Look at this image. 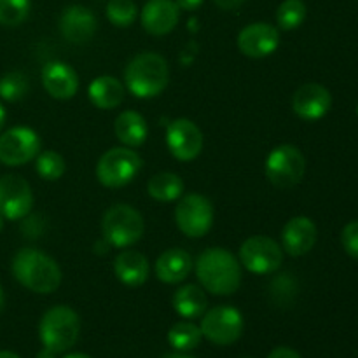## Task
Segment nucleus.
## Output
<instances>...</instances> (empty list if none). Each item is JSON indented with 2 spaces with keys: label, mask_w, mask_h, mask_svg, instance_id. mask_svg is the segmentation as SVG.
<instances>
[{
  "label": "nucleus",
  "mask_w": 358,
  "mask_h": 358,
  "mask_svg": "<svg viewBox=\"0 0 358 358\" xmlns=\"http://www.w3.org/2000/svg\"><path fill=\"white\" fill-rule=\"evenodd\" d=\"M196 275L201 285L215 296H231L240 289L241 268L231 252L213 247L196 261Z\"/></svg>",
  "instance_id": "1"
},
{
  "label": "nucleus",
  "mask_w": 358,
  "mask_h": 358,
  "mask_svg": "<svg viewBox=\"0 0 358 358\" xmlns=\"http://www.w3.org/2000/svg\"><path fill=\"white\" fill-rule=\"evenodd\" d=\"M13 275L35 294H52L62 283V269L52 257L37 248H21L13 259Z\"/></svg>",
  "instance_id": "2"
},
{
  "label": "nucleus",
  "mask_w": 358,
  "mask_h": 358,
  "mask_svg": "<svg viewBox=\"0 0 358 358\" xmlns=\"http://www.w3.org/2000/svg\"><path fill=\"white\" fill-rule=\"evenodd\" d=\"M170 79L166 59L157 52H142L124 70L126 87L136 98H154L164 91Z\"/></svg>",
  "instance_id": "3"
},
{
  "label": "nucleus",
  "mask_w": 358,
  "mask_h": 358,
  "mask_svg": "<svg viewBox=\"0 0 358 358\" xmlns=\"http://www.w3.org/2000/svg\"><path fill=\"white\" fill-rule=\"evenodd\" d=\"M80 334L79 315L69 306H55L45 311L38 325V336L44 348L63 353L72 348Z\"/></svg>",
  "instance_id": "4"
},
{
  "label": "nucleus",
  "mask_w": 358,
  "mask_h": 358,
  "mask_svg": "<svg viewBox=\"0 0 358 358\" xmlns=\"http://www.w3.org/2000/svg\"><path fill=\"white\" fill-rule=\"evenodd\" d=\"M105 238L115 248H128L143 236V217L129 205H115L107 210L101 222Z\"/></svg>",
  "instance_id": "5"
},
{
  "label": "nucleus",
  "mask_w": 358,
  "mask_h": 358,
  "mask_svg": "<svg viewBox=\"0 0 358 358\" xmlns=\"http://www.w3.org/2000/svg\"><path fill=\"white\" fill-rule=\"evenodd\" d=\"M142 170V157L131 149L115 147L107 150L96 164V177L101 185L110 189L128 185Z\"/></svg>",
  "instance_id": "6"
},
{
  "label": "nucleus",
  "mask_w": 358,
  "mask_h": 358,
  "mask_svg": "<svg viewBox=\"0 0 358 358\" xmlns=\"http://www.w3.org/2000/svg\"><path fill=\"white\" fill-rule=\"evenodd\" d=\"M306 173V159L296 145L275 147L266 159V177L275 187L289 189L299 184Z\"/></svg>",
  "instance_id": "7"
},
{
  "label": "nucleus",
  "mask_w": 358,
  "mask_h": 358,
  "mask_svg": "<svg viewBox=\"0 0 358 358\" xmlns=\"http://www.w3.org/2000/svg\"><path fill=\"white\" fill-rule=\"evenodd\" d=\"M199 329L213 345L229 346L243 334V317L233 306H217L203 315Z\"/></svg>",
  "instance_id": "8"
},
{
  "label": "nucleus",
  "mask_w": 358,
  "mask_h": 358,
  "mask_svg": "<svg viewBox=\"0 0 358 358\" xmlns=\"http://www.w3.org/2000/svg\"><path fill=\"white\" fill-rule=\"evenodd\" d=\"M177 226L185 236L203 238L213 224V206L210 199L201 194H187L178 201L175 208Z\"/></svg>",
  "instance_id": "9"
},
{
  "label": "nucleus",
  "mask_w": 358,
  "mask_h": 358,
  "mask_svg": "<svg viewBox=\"0 0 358 358\" xmlns=\"http://www.w3.org/2000/svg\"><path fill=\"white\" fill-rule=\"evenodd\" d=\"M41 138L37 133L24 126L7 129L0 135V163L6 166H21L38 156Z\"/></svg>",
  "instance_id": "10"
},
{
  "label": "nucleus",
  "mask_w": 358,
  "mask_h": 358,
  "mask_svg": "<svg viewBox=\"0 0 358 358\" xmlns=\"http://www.w3.org/2000/svg\"><path fill=\"white\" fill-rule=\"evenodd\" d=\"M240 261L250 273L269 275L282 266L283 254L280 245L271 238L252 236L241 245Z\"/></svg>",
  "instance_id": "11"
},
{
  "label": "nucleus",
  "mask_w": 358,
  "mask_h": 358,
  "mask_svg": "<svg viewBox=\"0 0 358 358\" xmlns=\"http://www.w3.org/2000/svg\"><path fill=\"white\" fill-rule=\"evenodd\" d=\"M34 206L31 187L20 175H3L0 178V215L6 220H21Z\"/></svg>",
  "instance_id": "12"
},
{
  "label": "nucleus",
  "mask_w": 358,
  "mask_h": 358,
  "mask_svg": "<svg viewBox=\"0 0 358 358\" xmlns=\"http://www.w3.org/2000/svg\"><path fill=\"white\" fill-rule=\"evenodd\" d=\"M166 145L178 161H192L203 150V133L189 119H175L166 129Z\"/></svg>",
  "instance_id": "13"
},
{
  "label": "nucleus",
  "mask_w": 358,
  "mask_h": 358,
  "mask_svg": "<svg viewBox=\"0 0 358 358\" xmlns=\"http://www.w3.org/2000/svg\"><path fill=\"white\" fill-rule=\"evenodd\" d=\"M280 34L269 23H252L238 35V48L248 58H264L278 49Z\"/></svg>",
  "instance_id": "14"
},
{
  "label": "nucleus",
  "mask_w": 358,
  "mask_h": 358,
  "mask_svg": "<svg viewBox=\"0 0 358 358\" xmlns=\"http://www.w3.org/2000/svg\"><path fill=\"white\" fill-rule=\"evenodd\" d=\"M331 91L317 83L301 86L294 93L292 108L303 121H318L331 110Z\"/></svg>",
  "instance_id": "15"
},
{
  "label": "nucleus",
  "mask_w": 358,
  "mask_h": 358,
  "mask_svg": "<svg viewBox=\"0 0 358 358\" xmlns=\"http://www.w3.org/2000/svg\"><path fill=\"white\" fill-rule=\"evenodd\" d=\"M59 31L72 44H84L96 31V17L87 7L70 6L59 17Z\"/></svg>",
  "instance_id": "16"
},
{
  "label": "nucleus",
  "mask_w": 358,
  "mask_h": 358,
  "mask_svg": "<svg viewBox=\"0 0 358 358\" xmlns=\"http://www.w3.org/2000/svg\"><path fill=\"white\" fill-rule=\"evenodd\" d=\"M317 236V226L313 220L308 217H294L282 231L283 248L292 257H301L315 247Z\"/></svg>",
  "instance_id": "17"
},
{
  "label": "nucleus",
  "mask_w": 358,
  "mask_h": 358,
  "mask_svg": "<svg viewBox=\"0 0 358 358\" xmlns=\"http://www.w3.org/2000/svg\"><path fill=\"white\" fill-rule=\"evenodd\" d=\"M42 84L56 100H70L79 90V77L66 63L51 62L42 70Z\"/></svg>",
  "instance_id": "18"
},
{
  "label": "nucleus",
  "mask_w": 358,
  "mask_h": 358,
  "mask_svg": "<svg viewBox=\"0 0 358 358\" xmlns=\"http://www.w3.org/2000/svg\"><path fill=\"white\" fill-rule=\"evenodd\" d=\"M178 17V6L173 0H150L145 3L142 10V24L145 31L150 35H166L177 27Z\"/></svg>",
  "instance_id": "19"
},
{
  "label": "nucleus",
  "mask_w": 358,
  "mask_h": 358,
  "mask_svg": "<svg viewBox=\"0 0 358 358\" xmlns=\"http://www.w3.org/2000/svg\"><path fill=\"white\" fill-rule=\"evenodd\" d=\"M115 276L126 287H140L149 278V261L136 250H124L115 257Z\"/></svg>",
  "instance_id": "20"
},
{
  "label": "nucleus",
  "mask_w": 358,
  "mask_h": 358,
  "mask_svg": "<svg viewBox=\"0 0 358 358\" xmlns=\"http://www.w3.org/2000/svg\"><path fill=\"white\" fill-rule=\"evenodd\" d=\"M192 269V259L182 248H170L156 261V275L164 283H180Z\"/></svg>",
  "instance_id": "21"
},
{
  "label": "nucleus",
  "mask_w": 358,
  "mask_h": 358,
  "mask_svg": "<svg viewBox=\"0 0 358 358\" xmlns=\"http://www.w3.org/2000/svg\"><path fill=\"white\" fill-rule=\"evenodd\" d=\"M87 94L94 107L101 110H110V108L119 107L124 100V86L115 77L100 76L90 84Z\"/></svg>",
  "instance_id": "22"
},
{
  "label": "nucleus",
  "mask_w": 358,
  "mask_h": 358,
  "mask_svg": "<svg viewBox=\"0 0 358 358\" xmlns=\"http://www.w3.org/2000/svg\"><path fill=\"white\" fill-rule=\"evenodd\" d=\"M115 135L126 147H140L149 136L147 121L135 110H124L115 119Z\"/></svg>",
  "instance_id": "23"
},
{
  "label": "nucleus",
  "mask_w": 358,
  "mask_h": 358,
  "mask_svg": "<svg viewBox=\"0 0 358 358\" xmlns=\"http://www.w3.org/2000/svg\"><path fill=\"white\" fill-rule=\"evenodd\" d=\"M173 308L180 317L192 320V318H199L206 313L208 297L201 287L191 283V285L182 287L175 292Z\"/></svg>",
  "instance_id": "24"
},
{
  "label": "nucleus",
  "mask_w": 358,
  "mask_h": 358,
  "mask_svg": "<svg viewBox=\"0 0 358 358\" xmlns=\"http://www.w3.org/2000/svg\"><path fill=\"white\" fill-rule=\"evenodd\" d=\"M147 191H149L150 198L157 199V201H175L184 192V182L178 175L164 171V173L154 175L147 184Z\"/></svg>",
  "instance_id": "25"
},
{
  "label": "nucleus",
  "mask_w": 358,
  "mask_h": 358,
  "mask_svg": "<svg viewBox=\"0 0 358 358\" xmlns=\"http://www.w3.org/2000/svg\"><path fill=\"white\" fill-rule=\"evenodd\" d=\"M201 329L191 322H178L168 332V341L177 352H191L201 343Z\"/></svg>",
  "instance_id": "26"
},
{
  "label": "nucleus",
  "mask_w": 358,
  "mask_h": 358,
  "mask_svg": "<svg viewBox=\"0 0 358 358\" xmlns=\"http://www.w3.org/2000/svg\"><path fill=\"white\" fill-rule=\"evenodd\" d=\"M306 20V3L303 0H283L276 10V23L282 30H296Z\"/></svg>",
  "instance_id": "27"
},
{
  "label": "nucleus",
  "mask_w": 358,
  "mask_h": 358,
  "mask_svg": "<svg viewBox=\"0 0 358 358\" xmlns=\"http://www.w3.org/2000/svg\"><path fill=\"white\" fill-rule=\"evenodd\" d=\"M65 159L55 150H44L37 156L35 170L44 180H58L65 173Z\"/></svg>",
  "instance_id": "28"
},
{
  "label": "nucleus",
  "mask_w": 358,
  "mask_h": 358,
  "mask_svg": "<svg viewBox=\"0 0 358 358\" xmlns=\"http://www.w3.org/2000/svg\"><path fill=\"white\" fill-rule=\"evenodd\" d=\"M28 79L21 72H9L0 79V98L6 101H20L28 93Z\"/></svg>",
  "instance_id": "29"
},
{
  "label": "nucleus",
  "mask_w": 358,
  "mask_h": 358,
  "mask_svg": "<svg viewBox=\"0 0 358 358\" xmlns=\"http://www.w3.org/2000/svg\"><path fill=\"white\" fill-rule=\"evenodd\" d=\"M105 13L108 21L119 28L129 27L136 20V6L133 0H110Z\"/></svg>",
  "instance_id": "30"
},
{
  "label": "nucleus",
  "mask_w": 358,
  "mask_h": 358,
  "mask_svg": "<svg viewBox=\"0 0 358 358\" xmlns=\"http://www.w3.org/2000/svg\"><path fill=\"white\" fill-rule=\"evenodd\" d=\"M30 13V0H0V24L17 27Z\"/></svg>",
  "instance_id": "31"
},
{
  "label": "nucleus",
  "mask_w": 358,
  "mask_h": 358,
  "mask_svg": "<svg viewBox=\"0 0 358 358\" xmlns=\"http://www.w3.org/2000/svg\"><path fill=\"white\" fill-rule=\"evenodd\" d=\"M341 243L346 254L358 261V220L346 224L341 233Z\"/></svg>",
  "instance_id": "32"
},
{
  "label": "nucleus",
  "mask_w": 358,
  "mask_h": 358,
  "mask_svg": "<svg viewBox=\"0 0 358 358\" xmlns=\"http://www.w3.org/2000/svg\"><path fill=\"white\" fill-rule=\"evenodd\" d=\"M268 358H303V357H301L297 352H294V350L282 346V348L273 350V352L269 353Z\"/></svg>",
  "instance_id": "33"
},
{
  "label": "nucleus",
  "mask_w": 358,
  "mask_h": 358,
  "mask_svg": "<svg viewBox=\"0 0 358 358\" xmlns=\"http://www.w3.org/2000/svg\"><path fill=\"white\" fill-rule=\"evenodd\" d=\"M213 2H215L220 9L233 10V9H238V7H240L245 0H213Z\"/></svg>",
  "instance_id": "34"
},
{
  "label": "nucleus",
  "mask_w": 358,
  "mask_h": 358,
  "mask_svg": "<svg viewBox=\"0 0 358 358\" xmlns=\"http://www.w3.org/2000/svg\"><path fill=\"white\" fill-rule=\"evenodd\" d=\"M178 6V9H184V10H194L198 9L199 6L203 3V0H175Z\"/></svg>",
  "instance_id": "35"
},
{
  "label": "nucleus",
  "mask_w": 358,
  "mask_h": 358,
  "mask_svg": "<svg viewBox=\"0 0 358 358\" xmlns=\"http://www.w3.org/2000/svg\"><path fill=\"white\" fill-rule=\"evenodd\" d=\"M55 355H56L55 352H51V350L44 348V350H42V352L37 353V357H35V358H55Z\"/></svg>",
  "instance_id": "36"
},
{
  "label": "nucleus",
  "mask_w": 358,
  "mask_h": 358,
  "mask_svg": "<svg viewBox=\"0 0 358 358\" xmlns=\"http://www.w3.org/2000/svg\"><path fill=\"white\" fill-rule=\"evenodd\" d=\"M6 108L2 107V103H0V131H2V128H3V124H6Z\"/></svg>",
  "instance_id": "37"
},
{
  "label": "nucleus",
  "mask_w": 358,
  "mask_h": 358,
  "mask_svg": "<svg viewBox=\"0 0 358 358\" xmlns=\"http://www.w3.org/2000/svg\"><path fill=\"white\" fill-rule=\"evenodd\" d=\"M0 358H20V357H17L16 353L7 352V350H3V352H0Z\"/></svg>",
  "instance_id": "38"
},
{
  "label": "nucleus",
  "mask_w": 358,
  "mask_h": 358,
  "mask_svg": "<svg viewBox=\"0 0 358 358\" xmlns=\"http://www.w3.org/2000/svg\"><path fill=\"white\" fill-rule=\"evenodd\" d=\"M63 358H91V357L86 355V353H70V355H66Z\"/></svg>",
  "instance_id": "39"
},
{
  "label": "nucleus",
  "mask_w": 358,
  "mask_h": 358,
  "mask_svg": "<svg viewBox=\"0 0 358 358\" xmlns=\"http://www.w3.org/2000/svg\"><path fill=\"white\" fill-rule=\"evenodd\" d=\"M3 306H6V297H3L2 287H0V315H2V311H3Z\"/></svg>",
  "instance_id": "40"
},
{
  "label": "nucleus",
  "mask_w": 358,
  "mask_h": 358,
  "mask_svg": "<svg viewBox=\"0 0 358 358\" xmlns=\"http://www.w3.org/2000/svg\"><path fill=\"white\" fill-rule=\"evenodd\" d=\"M166 358H194V357L184 355V353H171V355H168Z\"/></svg>",
  "instance_id": "41"
},
{
  "label": "nucleus",
  "mask_w": 358,
  "mask_h": 358,
  "mask_svg": "<svg viewBox=\"0 0 358 358\" xmlns=\"http://www.w3.org/2000/svg\"><path fill=\"white\" fill-rule=\"evenodd\" d=\"M3 220H6V219H3V217H2V215H0V231H2V229H3Z\"/></svg>",
  "instance_id": "42"
},
{
  "label": "nucleus",
  "mask_w": 358,
  "mask_h": 358,
  "mask_svg": "<svg viewBox=\"0 0 358 358\" xmlns=\"http://www.w3.org/2000/svg\"><path fill=\"white\" fill-rule=\"evenodd\" d=\"M357 114H358V105H357Z\"/></svg>",
  "instance_id": "43"
}]
</instances>
